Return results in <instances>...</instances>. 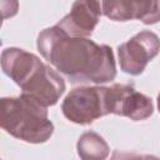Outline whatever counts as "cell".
Instances as JSON below:
<instances>
[{"label":"cell","instance_id":"12","mask_svg":"<svg viewBox=\"0 0 160 160\" xmlns=\"http://www.w3.org/2000/svg\"><path fill=\"white\" fill-rule=\"evenodd\" d=\"M158 109H159V112H160V92L158 95Z\"/></svg>","mask_w":160,"mask_h":160},{"label":"cell","instance_id":"2","mask_svg":"<svg viewBox=\"0 0 160 160\" xmlns=\"http://www.w3.org/2000/svg\"><path fill=\"white\" fill-rule=\"evenodd\" d=\"M0 125L11 136L30 144L45 142L54 132L48 108L24 94L1 99Z\"/></svg>","mask_w":160,"mask_h":160},{"label":"cell","instance_id":"8","mask_svg":"<svg viewBox=\"0 0 160 160\" xmlns=\"http://www.w3.org/2000/svg\"><path fill=\"white\" fill-rule=\"evenodd\" d=\"M102 14L114 21L138 19L146 25L160 21V1H101Z\"/></svg>","mask_w":160,"mask_h":160},{"label":"cell","instance_id":"7","mask_svg":"<svg viewBox=\"0 0 160 160\" xmlns=\"http://www.w3.org/2000/svg\"><path fill=\"white\" fill-rule=\"evenodd\" d=\"M101 14V1H75L70 12L56 25L69 36L88 38L92 34Z\"/></svg>","mask_w":160,"mask_h":160},{"label":"cell","instance_id":"1","mask_svg":"<svg viewBox=\"0 0 160 160\" xmlns=\"http://www.w3.org/2000/svg\"><path fill=\"white\" fill-rule=\"evenodd\" d=\"M36 46L41 56L72 84H105L116 76L115 58L109 45L69 36L58 25L42 30Z\"/></svg>","mask_w":160,"mask_h":160},{"label":"cell","instance_id":"10","mask_svg":"<svg viewBox=\"0 0 160 160\" xmlns=\"http://www.w3.org/2000/svg\"><path fill=\"white\" fill-rule=\"evenodd\" d=\"M76 149L81 160H106L110 154L108 142L95 131H86L81 134L78 140Z\"/></svg>","mask_w":160,"mask_h":160},{"label":"cell","instance_id":"5","mask_svg":"<svg viewBox=\"0 0 160 160\" xmlns=\"http://www.w3.org/2000/svg\"><path fill=\"white\" fill-rule=\"evenodd\" d=\"M21 94L29 95L45 108L55 105L65 92L66 85L62 76L42 61L29 74L22 82Z\"/></svg>","mask_w":160,"mask_h":160},{"label":"cell","instance_id":"6","mask_svg":"<svg viewBox=\"0 0 160 160\" xmlns=\"http://www.w3.org/2000/svg\"><path fill=\"white\" fill-rule=\"evenodd\" d=\"M108 110L109 114L140 121L152 115L154 104L149 96L136 91L131 85L112 84L108 86Z\"/></svg>","mask_w":160,"mask_h":160},{"label":"cell","instance_id":"4","mask_svg":"<svg viewBox=\"0 0 160 160\" xmlns=\"http://www.w3.org/2000/svg\"><path fill=\"white\" fill-rule=\"evenodd\" d=\"M160 51L159 36L150 31L142 30L118 48L120 69L129 75H140L149 61Z\"/></svg>","mask_w":160,"mask_h":160},{"label":"cell","instance_id":"3","mask_svg":"<svg viewBox=\"0 0 160 160\" xmlns=\"http://www.w3.org/2000/svg\"><path fill=\"white\" fill-rule=\"evenodd\" d=\"M61 111L69 121L79 125H89L108 115V86H80L71 90L61 104Z\"/></svg>","mask_w":160,"mask_h":160},{"label":"cell","instance_id":"9","mask_svg":"<svg viewBox=\"0 0 160 160\" xmlns=\"http://www.w3.org/2000/svg\"><path fill=\"white\" fill-rule=\"evenodd\" d=\"M40 61L39 56L20 48H6L1 52V69L18 86L22 85Z\"/></svg>","mask_w":160,"mask_h":160},{"label":"cell","instance_id":"11","mask_svg":"<svg viewBox=\"0 0 160 160\" xmlns=\"http://www.w3.org/2000/svg\"><path fill=\"white\" fill-rule=\"evenodd\" d=\"M110 160H160V159L154 156V155H139L135 152L115 150L112 152Z\"/></svg>","mask_w":160,"mask_h":160}]
</instances>
